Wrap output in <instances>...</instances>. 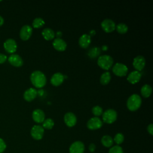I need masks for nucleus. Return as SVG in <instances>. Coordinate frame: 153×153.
<instances>
[{
  "label": "nucleus",
  "instance_id": "1",
  "mask_svg": "<svg viewBox=\"0 0 153 153\" xmlns=\"http://www.w3.org/2000/svg\"><path fill=\"white\" fill-rule=\"evenodd\" d=\"M32 84L36 88H42L46 84L47 78L45 74L40 71H33L30 76Z\"/></svg>",
  "mask_w": 153,
  "mask_h": 153
},
{
  "label": "nucleus",
  "instance_id": "2",
  "mask_svg": "<svg viewBox=\"0 0 153 153\" xmlns=\"http://www.w3.org/2000/svg\"><path fill=\"white\" fill-rule=\"evenodd\" d=\"M142 104V99L137 94H133L127 100V108L131 111L137 110Z\"/></svg>",
  "mask_w": 153,
  "mask_h": 153
},
{
  "label": "nucleus",
  "instance_id": "3",
  "mask_svg": "<svg viewBox=\"0 0 153 153\" xmlns=\"http://www.w3.org/2000/svg\"><path fill=\"white\" fill-rule=\"evenodd\" d=\"M112 57L108 54H104L100 56L97 59V65L102 69L105 70L109 69L113 65Z\"/></svg>",
  "mask_w": 153,
  "mask_h": 153
},
{
  "label": "nucleus",
  "instance_id": "4",
  "mask_svg": "<svg viewBox=\"0 0 153 153\" xmlns=\"http://www.w3.org/2000/svg\"><path fill=\"white\" fill-rule=\"evenodd\" d=\"M117 118V113L113 109H108L102 114L103 121L107 124H112L115 122Z\"/></svg>",
  "mask_w": 153,
  "mask_h": 153
},
{
  "label": "nucleus",
  "instance_id": "5",
  "mask_svg": "<svg viewBox=\"0 0 153 153\" xmlns=\"http://www.w3.org/2000/svg\"><path fill=\"white\" fill-rule=\"evenodd\" d=\"M113 73L118 76H126L128 72L127 66L121 63H116L112 67Z\"/></svg>",
  "mask_w": 153,
  "mask_h": 153
},
{
  "label": "nucleus",
  "instance_id": "6",
  "mask_svg": "<svg viewBox=\"0 0 153 153\" xmlns=\"http://www.w3.org/2000/svg\"><path fill=\"white\" fill-rule=\"evenodd\" d=\"M103 125L102 120L97 117H94L88 120L87 123V127L90 130H97L100 128Z\"/></svg>",
  "mask_w": 153,
  "mask_h": 153
},
{
  "label": "nucleus",
  "instance_id": "7",
  "mask_svg": "<svg viewBox=\"0 0 153 153\" xmlns=\"http://www.w3.org/2000/svg\"><path fill=\"white\" fill-rule=\"evenodd\" d=\"M44 133V130L42 126L39 125H35L32 127L30 130L32 137L36 140H40L42 138Z\"/></svg>",
  "mask_w": 153,
  "mask_h": 153
},
{
  "label": "nucleus",
  "instance_id": "8",
  "mask_svg": "<svg viewBox=\"0 0 153 153\" xmlns=\"http://www.w3.org/2000/svg\"><path fill=\"white\" fill-rule=\"evenodd\" d=\"M115 22L109 19H104L101 23V27L103 30L107 33L112 32L115 29Z\"/></svg>",
  "mask_w": 153,
  "mask_h": 153
},
{
  "label": "nucleus",
  "instance_id": "9",
  "mask_svg": "<svg viewBox=\"0 0 153 153\" xmlns=\"http://www.w3.org/2000/svg\"><path fill=\"white\" fill-rule=\"evenodd\" d=\"M133 66L137 71H141L145 66V59L141 55L135 57L133 61Z\"/></svg>",
  "mask_w": 153,
  "mask_h": 153
},
{
  "label": "nucleus",
  "instance_id": "10",
  "mask_svg": "<svg viewBox=\"0 0 153 153\" xmlns=\"http://www.w3.org/2000/svg\"><path fill=\"white\" fill-rule=\"evenodd\" d=\"M32 27L29 25H25L23 26L20 31V38L24 41L27 40L32 33Z\"/></svg>",
  "mask_w": 153,
  "mask_h": 153
},
{
  "label": "nucleus",
  "instance_id": "11",
  "mask_svg": "<svg viewBox=\"0 0 153 153\" xmlns=\"http://www.w3.org/2000/svg\"><path fill=\"white\" fill-rule=\"evenodd\" d=\"M84 145L81 141H75L71 144L69 148V153H83Z\"/></svg>",
  "mask_w": 153,
  "mask_h": 153
},
{
  "label": "nucleus",
  "instance_id": "12",
  "mask_svg": "<svg viewBox=\"0 0 153 153\" xmlns=\"http://www.w3.org/2000/svg\"><path fill=\"white\" fill-rule=\"evenodd\" d=\"M5 50L10 53H14L17 50V43L16 41L12 38L7 39L4 43Z\"/></svg>",
  "mask_w": 153,
  "mask_h": 153
},
{
  "label": "nucleus",
  "instance_id": "13",
  "mask_svg": "<svg viewBox=\"0 0 153 153\" xmlns=\"http://www.w3.org/2000/svg\"><path fill=\"white\" fill-rule=\"evenodd\" d=\"M64 121L67 126L69 127H73L76 123V117L74 113L68 112L64 115Z\"/></svg>",
  "mask_w": 153,
  "mask_h": 153
},
{
  "label": "nucleus",
  "instance_id": "14",
  "mask_svg": "<svg viewBox=\"0 0 153 153\" xmlns=\"http://www.w3.org/2000/svg\"><path fill=\"white\" fill-rule=\"evenodd\" d=\"M53 47L57 51H63L66 50L67 44L66 42L60 38H56L53 42Z\"/></svg>",
  "mask_w": 153,
  "mask_h": 153
},
{
  "label": "nucleus",
  "instance_id": "15",
  "mask_svg": "<svg viewBox=\"0 0 153 153\" xmlns=\"http://www.w3.org/2000/svg\"><path fill=\"white\" fill-rule=\"evenodd\" d=\"M64 79L63 74L60 72H56L51 76L50 82L54 86H59L63 82Z\"/></svg>",
  "mask_w": 153,
  "mask_h": 153
},
{
  "label": "nucleus",
  "instance_id": "16",
  "mask_svg": "<svg viewBox=\"0 0 153 153\" xmlns=\"http://www.w3.org/2000/svg\"><path fill=\"white\" fill-rule=\"evenodd\" d=\"M32 118L37 123H41L45 120V114L40 109H36L32 112Z\"/></svg>",
  "mask_w": 153,
  "mask_h": 153
},
{
  "label": "nucleus",
  "instance_id": "17",
  "mask_svg": "<svg viewBox=\"0 0 153 153\" xmlns=\"http://www.w3.org/2000/svg\"><path fill=\"white\" fill-rule=\"evenodd\" d=\"M142 77V74L140 72L137 71H131L127 76V81L131 84H136L138 82Z\"/></svg>",
  "mask_w": 153,
  "mask_h": 153
},
{
  "label": "nucleus",
  "instance_id": "18",
  "mask_svg": "<svg viewBox=\"0 0 153 153\" xmlns=\"http://www.w3.org/2000/svg\"><path fill=\"white\" fill-rule=\"evenodd\" d=\"M8 60V62L12 65L16 67L21 66L23 63V61L22 57L19 55L16 54H12L11 55H10Z\"/></svg>",
  "mask_w": 153,
  "mask_h": 153
},
{
  "label": "nucleus",
  "instance_id": "19",
  "mask_svg": "<svg viewBox=\"0 0 153 153\" xmlns=\"http://www.w3.org/2000/svg\"><path fill=\"white\" fill-rule=\"evenodd\" d=\"M37 94H38L37 90L35 88L31 87L27 89L25 91L23 94V97L26 101L30 102L36 97Z\"/></svg>",
  "mask_w": 153,
  "mask_h": 153
},
{
  "label": "nucleus",
  "instance_id": "20",
  "mask_svg": "<svg viewBox=\"0 0 153 153\" xmlns=\"http://www.w3.org/2000/svg\"><path fill=\"white\" fill-rule=\"evenodd\" d=\"M91 37L89 35L84 33L83 35H82L79 38V41H78V43L79 46L81 48H87L90 43H91Z\"/></svg>",
  "mask_w": 153,
  "mask_h": 153
},
{
  "label": "nucleus",
  "instance_id": "21",
  "mask_svg": "<svg viewBox=\"0 0 153 153\" xmlns=\"http://www.w3.org/2000/svg\"><path fill=\"white\" fill-rule=\"evenodd\" d=\"M42 35L45 39L51 40L54 38L55 33L51 28L46 27L42 30Z\"/></svg>",
  "mask_w": 153,
  "mask_h": 153
},
{
  "label": "nucleus",
  "instance_id": "22",
  "mask_svg": "<svg viewBox=\"0 0 153 153\" xmlns=\"http://www.w3.org/2000/svg\"><path fill=\"white\" fill-rule=\"evenodd\" d=\"M152 88L151 86L149 84L143 85L140 89V93L142 96L143 97H146V98L151 96L152 93Z\"/></svg>",
  "mask_w": 153,
  "mask_h": 153
},
{
  "label": "nucleus",
  "instance_id": "23",
  "mask_svg": "<svg viewBox=\"0 0 153 153\" xmlns=\"http://www.w3.org/2000/svg\"><path fill=\"white\" fill-rule=\"evenodd\" d=\"M101 142L102 145L105 147H111L114 143L113 139L108 135L103 136L101 139Z\"/></svg>",
  "mask_w": 153,
  "mask_h": 153
},
{
  "label": "nucleus",
  "instance_id": "24",
  "mask_svg": "<svg viewBox=\"0 0 153 153\" xmlns=\"http://www.w3.org/2000/svg\"><path fill=\"white\" fill-rule=\"evenodd\" d=\"M111 78V76L110 72L108 71H106L103 72L101 75L100 77V82L103 85H106L109 82Z\"/></svg>",
  "mask_w": 153,
  "mask_h": 153
},
{
  "label": "nucleus",
  "instance_id": "25",
  "mask_svg": "<svg viewBox=\"0 0 153 153\" xmlns=\"http://www.w3.org/2000/svg\"><path fill=\"white\" fill-rule=\"evenodd\" d=\"M100 53V49L99 48V47H93L92 48L90 49L89 51H88V56L92 59L98 57Z\"/></svg>",
  "mask_w": 153,
  "mask_h": 153
},
{
  "label": "nucleus",
  "instance_id": "26",
  "mask_svg": "<svg viewBox=\"0 0 153 153\" xmlns=\"http://www.w3.org/2000/svg\"><path fill=\"white\" fill-rule=\"evenodd\" d=\"M115 29L118 33L121 34H124L128 30V26L124 23H120L115 26Z\"/></svg>",
  "mask_w": 153,
  "mask_h": 153
},
{
  "label": "nucleus",
  "instance_id": "27",
  "mask_svg": "<svg viewBox=\"0 0 153 153\" xmlns=\"http://www.w3.org/2000/svg\"><path fill=\"white\" fill-rule=\"evenodd\" d=\"M54 123L51 118H47L42 122V127L45 129H51L54 126Z\"/></svg>",
  "mask_w": 153,
  "mask_h": 153
},
{
  "label": "nucleus",
  "instance_id": "28",
  "mask_svg": "<svg viewBox=\"0 0 153 153\" xmlns=\"http://www.w3.org/2000/svg\"><path fill=\"white\" fill-rule=\"evenodd\" d=\"M45 23L44 20L41 17H36L35 18L32 22V26L35 28H39L41 27Z\"/></svg>",
  "mask_w": 153,
  "mask_h": 153
},
{
  "label": "nucleus",
  "instance_id": "29",
  "mask_svg": "<svg viewBox=\"0 0 153 153\" xmlns=\"http://www.w3.org/2000/svg\"><path fill=\"white\" fill-rule=\"evenodd\" d=\"M91 112H92V113L93 114V115L95 117H97L100 116L101 115H102V114H103V109L100 106L96 105V106L93 107V108L91 109Z\"/></svg>",
  "mask_w": 153,
  "mask_h": 153
},
{
  "label": "nucleus",
  "instance_id": "30",
  "mask_svg": "<svg viewBox=\"0 0 153 153\" xmlns=\"http://www.w3.org/2000/svg\"><path fill=\"white\" fill-rule=\"evenodd\" d=\"M124 135L122 133H118L114 136V138L113 140L117 144H121L124 141Z\"/></svg>",
  "mask_w": 153,
  "mask_h": 153
},
{
  "label": "nucleus",
  "instance_id": "31",
  "mask_svg": "<svg viewBox=\"0 0 153 153\" xmlns=\"http://www.w3.org/2000/svg\"><path fill=\"white\" fill-rule=\"evenodd\" d=\"M109 153H123V151L120 146L115 145L110 148Z\"/></svg>",
  "mask_w": 153,
  "mask_h": 153
},
{
  "label": "nucleus",
  "instance_id": "32",
  "mask_svg": "<svg viewBox=\"0 0 153 153\" xmlns=\"http://www.w3.org/2000/svg\"><path fill=\"white\" fill-rule=\"evenodd\" d=\"M6 148V144L4 140L0 138V153H2Z\"/></svg>",
  "mask_w": 153,
  "mask_h": 153
},
{
  "label": "nucleus",
  "instance_id": "33",
  "mask_svg": "<svg viewBox=\"0 0 153 153\" xmlns=\"http://www.w3.org/2000/svg\"><path fill=\"white\" fill-rule=\"evenodd\" d=\"M7 57L6 55L0 53V63H2L6 61Z\"/></svg>",
  "mask_w": 153,
  "mask_h": 153
},
{
  "label": "nucleus",
  "instance_id": "34",
  "mask_svg": "<svg viewBox=\"0 0 153 153\" xmlns=\"http://www.w3.org/2000/svg\"><path fill=\"white\" fill-rule=\"evenodd\" d=\"M147 130L150 134L151 135L153 134V124H150L148 126Z\"/></svg>",
  "mask_w": 153,
  "mask_h": 153
},
{
  "label": "nucleus",
  "instance_id": "35",
  "mask_svg": "<svg viewBox=\"0 0 153 153\" xmlns=\"http://www.w3.org/2000/svg\"><path fill=\"white\" fill-rule=\"evenodd\" d=\"M88 149H89V151L90 152H93L96 149V146L94 143H91L89 145V147H88Z\"/></svg>",
  "mask_w": 153,
  "mask_h": 153
},
{
  "label": "nucleus",
  "instance_id": "36",
  "mask_svg": "<svg viewBox=\"0 0 153 153\" xmlns=\"http://www.w3.org/2000/svg\"><path fill=\"white\" fill-rule=\"evenodd\" d=\"M3 23H4V19L1 16H0V26L2 25Z\"/></svg>",
  "mask_w": 153,
  "mask_h": 153
},
{
  "label": "nucleus",
  "instance_id": "37",
  "mask_svg": "<svg viewBox=\"0 0 153 153\" xmlns=\"http://www.w3.org/2000/svg\"><path fill=\"white\" fill-rule=\"evenodd\" d=\"M56 33H57V34H56L57 38H60V36L62 35V34H61L62 33H61L60 32H59H59H57Z\"/></svg>",
  "mask_w": 153,
  "mask_h": 153
},
{
  "label": "nucleus",
  "instance_id": "38",
  "mask_svg": "<svg viewBox=\"0 0 153 153\" xmlns=\"http://www.w3.org/2000/svg\"><path fill=\"white\" fill-rule=\"evenodd\" d=\"M108 49V47L106 46V45H103V47H102V50H106Z\"/></svg>",
  "mask_w": 153,
  "mask_h": 153
}]
</instances>
